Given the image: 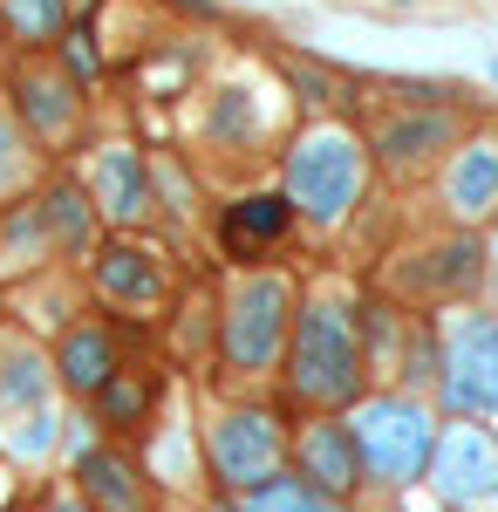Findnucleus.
I'll list each match as a JSON object with an SVG mask.
<instances>
[{
    "mask_svg": "<svg viewBox=\"0 0 498 512\" xmlns=\"http://www.w3.org/2000/svg\"><path fill=\"white\" fill-rule=\"evenodd\" d=\"M294 390L307 403H355V390H362V349H355V328H348V315L335 301H314L301 315Z\"/></svg>",
    "mask_w": 498,
    "mask_h": 512,
    "instance_id": "f257e3e1",
    "label": "nucleus"
},
{
    "mask_svg": "<svg viewBox=\"0 0 498 512\" xmlns=\"http://www.w3.org/2000/svg\"><path fill=\"white\" fill-rule=\"evenodd\" d=\"M430 451H437L430 417H423L417 403H403V396H383V403H369L355 417V458L376 478H389V485H410L430 465Z\"/></svg>",
    "mask_w": 498,
    "mask_h": 512,
    "instance_id": "f03ea898",
    "label": "nucleus"
},
{
    "mask_svg": "<svg viewBox=\"0 0 498 512\" xmlns=\"http://www.w3.org/2000/svg\"><path fill=\"white\" fill-rule=\"evenodd\" d=\"M287 192L314 219H342L348 205H355V192H362V151L348 144L342 130L301 137V151L287 158Z\"/></svg>",
    "mask_w": 498,
    "mask_h": 512,
    "instance_id": "7ed1b4c3",
    "label": "nucleus"
},
{
    "mask_svg": "<svg viewBox=\"0 0 498 512\" xmlns=\"http://www.w3.org/2000/svg\"><path fill=\"white\" fill-rule=\"evenodd\" d=\"M287 308H294V287L280 274H260L232 294V315H226V362L232 369H267L273 355H280Z\"/></svg>",
    "mask_w": 498,
    "mask_h": 512,
    "instance_id": "20e7f679",
    "label": "nucleus"
},
{
    "mask_svg": "<svg viewBox=\"0 0 498 512\" xmlns=\"http://www.w3.org/2000/svg\"><path fill=\"white\" fill-rule=\"evenodd\" d=\"M430 472H437V492L451 506H485L498 499V444L485 431H444V444L430 451Z\"/></svg>",
    "mask_w": 498,
    "mask_h": 512,
    "instance_id": "39448f33",
    "label": "nucleus"
},
{
    "mask_svg": "<svg viewBox=\"0 0 498 512\" xmlns=\"http://www.w3.org/2000/svg\"><path fill=\"white\" fill-rule=\"evenodd\" d=\"M273 458H280L273 417H260V410H232V417L212 424V465H219L226 485H246V492H253L260 478H273Z\"/></svg>",
    "mask_w": 498,
    "mask_h": 512,
    "instance_id": "423d86ee",
    "label": "nucleus"
},
{
    "mask_svg": "<svg viewBox=\"0 0 498 512\" xmlns=\"http://www.w3.org/2000/svg\"><path fill=\"white\" fill-rule=\"evenodd\" d=\"M444 403L451 410H498V321L458 328L451 369H444Z\"/></svg>",
    "mask_w": 498,
    "mask_h": 512,
    "instance_id": "0eeeda50",
    "label": "nucleus"
},
{
    "mask_svg": "<svg viewBox=\"0 0 498 512\" xmlns=\"http://www.w3.org/2000/svg\"><path fill=\"white\" fill-rule=\"evenodd\" d=\"M96 287H103L110 301H123V308H157V294H164L151 253H137V246H110V253L96 260Z\"/></svg>",
    "mask_w": 498,
    "mask_h": 512,
    "instance_id": "6e6552de",
    "label": "nucleus"
},
{
    "mask_svg": "<svg viewBox=\"0 0 498 512\" xmlns=\"http://www.w3.org/2000/svg\"><path fill=\"white\" fill-rule=\"evenodd\" d=\"M301 458H307V485H321L328 499L355 485V437H348L342 424H314V431L301 437Z\"/></svg>",
    "mask_w": 498,
    "mask_h": 512,
    "instance_id": "1a4fd4ad",
    "label": "nucleus"
},
{
    "mask_svg": "<svg viewBox=\"0 0 498 512\" xmlns=\"http://www.w3.org/2000/svg\"><path fill=\"white\" fill-rule=\"evenodd\" d=\"M451 144V117L444 110H417V117H383L376 123V151L389 164H410L423 151H444Z\"/></svg>",
    "mask_w": 498,
    "mask_h": 512,
    "instance_id": "9d476101",
    "label": "nucleus"
},
{
    "mask_svg": "<svg viewBox=\"0 0 498 512\" xmlns=\"http://www.w3.org/2000/svg\"><path fill=\"white\" fill-rule=\"evenodd\" d=\"M96 198H103V212H110V219H144V212H151V192H144V164H137V151H110V158L96 164Z\"/></svg>",
    "mask_w": 498,
    "mask_h": 512,
    "instance_id": "9b49d317",
    "label": "nucleus"
},
{
    "mask_svg": "<svg viewBox=\"0 0 498 512\" xmlns=\"http://www.w3.org/2000/svg\"><path fill=\"white\" fill-rule=\"evenodd\" d=\"M451 205H458L464 219H478V212L498 205V144H471L451 164Z\"/></svg>",
    "mask_w": 498,
    "mask_h": 512,
    "instance_id": "f8f14e48",
    "label": "nucleus"
},
{
    "mask_svg": "<svg viewBox=\"0 0 498 512\" xmlns=\"http://www.w3.org/2000/svg\"><path fill=\"white\" fill-rule=\"evenodd\" d=\"M280 233H287V198H239L226 212V226H219V239L232 253H253V246H267Z\"/></svg>",
    "mask_w": 498,
    "mask_h": 512,
    "instance_id": "ddd939ff",
    "label": "nucleus"
},
{
    "mask_svg": "<svg viewBox=\"0 0 498 512\" xmlns=\"http://www.w3.org/2000/svg\"><path fill=\"white\" fill-rule=\"evenodd\" d=\"M110 369H116V349H110L103 328H76V335L62 342V383H69V390H82V396L103 390Z\"/></svg>",
    "mask_w": 498,
    "mask_h": 512,
    "instance_id": "4468645a",
    "label": "nucleus"
},
{
    "mask_svg": "<svg viewBox=\"0 0 498 512\" xmlns=\"http://www.w3.org/2000/svg\"><path fill=\"white\" fill-rule=\"evenodd\" d=\"M82 485L103 512H137V485H130V465L110 458V451H89L82 458Z\"/></svg>",
    "mask_w": 498,
    "mask_h": 512,
    "instance_id": "2eb2a0df",
    "label": "nucleus"
},
{
    "mask_svg": "<svg viewBox=\"0 0 498 512\" xmlns=\"http://www.w3.org/2000/svg\"><path fill=\"white\" fill-rule=\"evenodd\" d=\"M246 512H342V506L321 485H307V478H260Z\"/></svg>",
    "mask_w": 498,
    "mask_h": 512,
    "instance_id": "dca6fc26",
    "label": "nucleus"
},
{
    "mask_svg": "<svg viewBox=\"0 0 498 512\" xmlns=\"http://www.w3.org/2000/svg\"><path fill=\"white\" fill-rule=\"evenodd\" d=\"M7 28H14L21 41L62 35V0H7Z\"/></svg>",
    "mask_w": 498,
    "mask_h": 512,
    "instance_id": "f3484780",
    "label": "nucleus"
},
{
    "mask_svg": "<svg viewBox=\"0 0 498 512\" xmlns=\"http://www.w3.org/2000/svg\"><path fill=\"white\" fill-rule=\"evenodd\" d=\"M48 233L62 239V246H82L89 239V212H82V192H48Z\"/></svg>",
    "mask_w": 498,
    "mask_h": 512,
    "instance_id": "a211bd4d",
    "label": "nucleus"
},
{
    "mask_svg": "<svg viewBox=\"0 0 498 512\" xmlns=\"http://www.w3.org/2000/svg\"><path fill=\"white\" fill-rule=\"evenodd\" d=\"M21 110H28L41 130H62V123H69V89H55V82H28V89H21Z\"/></svg>",
    "mask_w": 498,
    "mask_h": 512,
    "instance_id": "6ab92c4d",
    "label": "nucleus"
},
{
    "mask_svg": "<svg viewBox=\"0 0 498 512\" xmlns=\"http://www.w3.org/2000/svg\"><path fill=\"white\" fill-rule=\"evenodd\" d=\"M212 137H253V103H246V89H226L219 96V110H212Z\"/></svg>",
    "mask_w": 498,
    "mask_h": 512,
    "instance_id": "aec40b11",
    "label": "nucleus"
},
{
    "mask_svg": "<svg viewBox=\"0 0 498 512\" xmlns=\"http://www.w3.org/2000/svg\"><path fill=\"white\" fill-rule=\"evenodd\" d=\"M103 410H110V424H137L144 417V383H130V376L103 383Z\"/></svg>",
    "mask_w": 498,
    "mask_h": 512,
    "instance_id": "412c9836",
    "label": "nucleus"
},
{
    "mask_svg": "<svg viewBox=\"0 0 498 512\" xmlns=\"http://www.w3.org/2000/svg\"><path fill=\"white\" fill-rule=\"evenodd\" d=\"M35 362H14V376H7V383H0V396H35Z\"/></svg>",
    "mask_w": 498,
    "mask_h": 512,
    "instance_id": "4be33fe9",
    "label": "nucleus"
},
{
    "mask_svg": "<svg viewBox=\"0 0 498 512\" xmlns=\"http://www.w3.org/2000/svg\"><path fill=\"white\" fill-rule=\"evenodd\" d=\"M48 512H82V506H48Z\"/></svg>",
    "mask_w": 498,
    "mask_h": 512,
    "instance_id": "5701e85b",
    "label": "nucleus"
},
{
    "mask_svg": "<svg viewBox=\"0 0 498 512\" xmlns=\"http://www.w3.org/2000/svg\"><path fill=\"white\" fill-rule=\"evenodd\" d=\"M492 76H498V55H492Z\"/></svg>",
    "mask_w": 498,
    "mask_h": 512,
    "instance_id": "b1692460",
    "label": "nucleus"
},
{
    "mask_svg": "<svg viewBox=\"0 0 498 512\" xmlns=\"http://www.w3.org/2000/svg\"><path fill=\"white\" fill-rule=\"evenodd\" d=\"M219 512H232V506H219Z\"/></svg>",
    "mask_w": 498,
    "mask_h": 512,
    "instance_id": "393cba45",
    "label": "nucleus"
}]
</instances>
